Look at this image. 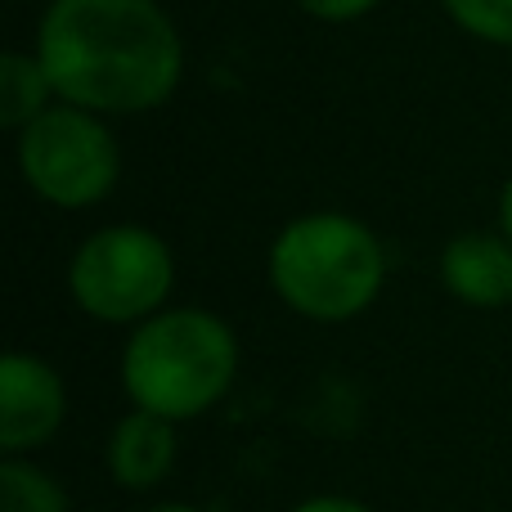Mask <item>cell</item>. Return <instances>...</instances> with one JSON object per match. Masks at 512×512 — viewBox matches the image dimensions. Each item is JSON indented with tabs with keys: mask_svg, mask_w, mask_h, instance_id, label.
I'll return each instance as SVG.
<instances>
[{
	"mask_svg": "<svg viewBox=\"0 0 512 512\" xmlns=\"http://www.w3.org/2000/svg\"><path fill=\"white\" fill-rule=\"evenodd\" d=\"M36 59L59 104L90 113H149L185 77V45L158 0H50Z\"/></svg>",
	"mask_w": 512,
	"mask_h": 512,
	"instance_id": "cell-1",
	"label": "cell"
},
{
	"mask_svg": "<svg viewBox=\"0 0 512 512\" xmlns=\"http://www.w3.org/2000/svg\"><path fill=\"white\" fill-rule=\"evenodd\" d=\"M239 373V337L221 315L198 306L158 310L131 328L122 351V387L135 409L171 423L203 418L225 400Z\"/></svg>",
	"mask_w": 512,
	"mask_h": 512,
	"instance_id": "cell-2",
	"label": "cell"
},
{
	"mask_svg": "<svg viewBox=\"0 0 512 512\" xmlns=\"http://www.w3.org/2000/svg\"><path fill=\"white\" fill-rule=\"evenodd\" d=\"M387 252L378 234L346 212H306L270 243V288L315 324H346L378 301Z\"/></svg>",
	"mask_w": 512,
	"mask_h": 512,
	"instance_id": "cell-3",
	"label": "cell"
},
{
	"mask_svg": "<svg viewBox=\"0 0 512 512\" xmlns=\"http://www.w3.org/2000/svg\"><path fill=\"white\" fill-rule=\"evenodd\" d=\"M176 256L144 225L95 230L68 261V292L99 324H144L167 310Z\"/></svg>",
	"mask_w": 512,
	"mask_h": 512,
	"instance_id": "cell-4",
	"label": "cell"
},
{
	"mask_svg": "<svg viewBox=\"0 0 512 512\" xmlns=\"http://www.w3.org/2000/svg\"><path fill=\"white\" fill-rule=\"evenodd\" d=\"M18 171L36 198L63 212H77L113 194L122 153L99 113L77 104H54L27 131H18Z\"/></svg>",
	"mask_w": 512,
	"mask_h": 512,
	"instance_id": "cell-5",
	"label": "cell"
},
{
	"mask_svg": "<svg viewBox=\"0 0 512 512\" xmlns=\"http://www.w3.org/2000/svg\"><path fill=\"white\" fill-rule=\"evenodd\" d=\"M68 414V391L54 364L41 355L9 351L0 360V454L5 459H27L41 450Z\"/></svg>",
	"mask_w": 512,
	"mask_h": 512,
	"instance_id": "cell-6",
	"label": "cell"
},
{
	"mask_svg": "<svg viewBox=\"0 0 512 512\" xmlns=\"http://www.w3.org/2000/svg\"><path fill=\"white\" fill-rule=\"evenodd\" d=\"M176 423L162 414H149V409H131L126 418H117V427L108 432L104 445V463H108V477L117 481L122 490H144L162 486L176 468Z\"/></svg>",
	"mask_w": 512,
	"mask_h": 512,
	"instance_id": "cell-7",
	"label": "cell"
},
{
	"mask_svg": "<svg viewBox=\"0 0 512 512\" xmlns=\"http://www.w3.org/2000/svg\"><path fill=\"white\" fill-rule=\"evenodd\" d=\"M441 283L472 310L512 306V243L504 234H459L441 252Z\"/></svg>",
	"mask_w": 512,
	"mask_h": 512,
	"instance_id": "cell-8",
	"label": "cell"
},
{
	"mask_svg": "<svg viewBox=\"0 0 512 512\" xmlns=\"http://www.w3.org/2000/svg\"><path fill=\"white\" fill-rule=\"evenodd\" d=\"M54 86L50 72L41 68L36 54H0V126L9 131H27L45 108H54Z\"/></svg>",
	"mask_w": 512,
	"mask_h": 512,
	"instance_id": "cell-9",
	"label": "cell"
},
{
	"mask_svg": "<svg viewBox=\"0 0 512 512\" xmlns=\"http://www.w3.org/2000/svg\"><path fill=\"white\" fill-rule=\"evenodd\" d=\"M0 512H72L68 490L27 459L0 463Z\"/></svg>",
	"mask_w": 512,
	"mask_h": 512,
	"instance_id": "cell-10",
	"label": "cell"
},
{
	"mask_svg": "<svg viewBox=\"0 0 512 512\" xmlns=\"http://www.w3.org/2000/svg\"><path fill=\"white\" fill-rule=\"evenodd\" d=\"M445 14L459 32L512 50V0H445Z\"/></svg>",
	"mask_w": 512,
	"mask_h": 512,
	"instance_id": "cell-11",
	"label": "cell"
},
{
	"mask_svg": "<svg viewBox=\"0 0 512 512\" xmlns=\"http://www.w3.org/2000/svg\"><path fill=\"white\" fill-rule=\"evenodd\" d=\"M310 18H324V23H351V18L369 14L378 0H297Z\"/></svg>",
	"mask_w": 512,
	"mask_h": 512,
	"instance_id": "cell-12",
	"label": "cell"
},
{
	"mask_svg": "<svg viewBox=\"0 0 512 512\" xmlns=\"http://www.w3.org/2000/svg\"><path fill=\"white\" fill-rule=\"evenodd\" d=\"M292 512H373L360 499H346V495H315V499H301Z\"/></svg>",
	"mask_w": 512,
	"mask_h": 512,
	"instance_id": "cell-13",
	"label": "cell"
},
{
	"mask_svg": "<svg viewBox=\"0 0 512 512\" xmlns=\"http://www.w3.org/2000/svg\"><path fill=\"white\" fill-rule=\"evenodd\" d=\"M499 234L512 243V176L504 180V189H499Z\"/></svg>",
	"mask_w": 512,
	"mask_h": 512,
	"instance_id": "cell-14",
	"label": "cell"
},
{
	"mask_svg": "<svg viewBox=\"0 0 512 512\" xmlns=\"http://www.w3.org/2000/svg\"><path fill=\"white\" fill-rule=\"evenodd\" d=\"M144 512H203V508H194V504H153Z\"/></svg>",
	"mask_w": 512,
	"mask_h": 512,
	"instance_id": "cell-15",
	"label": "cell"
}]
</instances>
